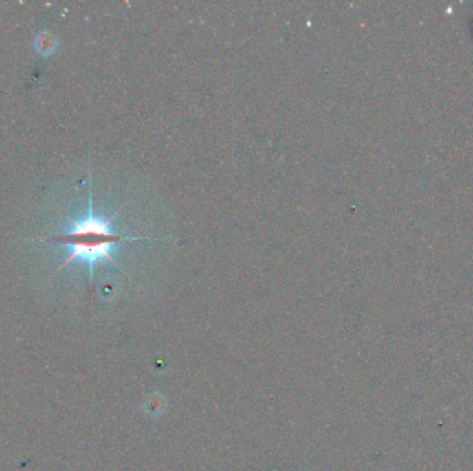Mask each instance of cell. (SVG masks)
Wrapping results in <instances>:
<instances>
[{
	"mask_svg": "<svg viewBox=\"0 0 473 471\" xmlns=\"http://www.w3.org/2000/svg\"><path fill=\"white\" fill-rule=\"evenodd\" d=\"M118 213L112 214L109 218L97 217L93 211V200H91V192H90L87 216L82 220L72 221V225L68 232L54 235V237L45 240L46 242L64 245L69 248L71 251V255L63 263V266H60L58 270L68 267L75 260H82L89 264V274L91 279L93 273H94V266L98 262L107 260L118 267L115 259L112 257V251L116 245L125 244V242H133V241H162V238L139 237V235H129V233L113 231L111 228V222Z\"/></svg>",
	"mask_w": 473,
	"mask_h": 471,
	"instance_id": "cell-1",
	"label": "cell"
}]
</instances>
